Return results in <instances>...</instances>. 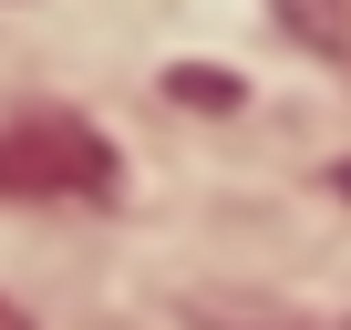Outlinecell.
Returning a JSON list of instances; mask_svg holds the SVG:
<instances>
[{
    "label": "cell",
    "mask_w": 351,
    "mask_h": 330,
    "mask_svg": "<svg viewBox=\"0 0 351 330\" xmlns=\"http://www.w3.org/2000/svg\"><path fill=\"white\" fill-rule=\"evenodd\" d=\"M114 144L83 114H21L0 124V196H114Z\"/></svg>",
    "instance_id": "cell-1"
},
{
    "label": "cell",
    "mask_w": 351,
    "mask_h": 330,
    "mask_svg": "<svg viewBox=\"0 0 351 330\" xmlns=\"http://www.w3.org/2000/svg\"><path fill=\"white\" fill-rule=\"evenodd\" d=\"M0 330H32V320H21V309H11V299H0Z\"/></svg>",
    "instance_id": "cell-2"
},
{
    "label": "cell",
    "mask_w": 351,
    "mask_h": 330,
    "mask_svg": "<svg viewBox=\"0 0 351 330\" xmlns=\"http://www.w3.org/2000/svg\"><path fill=\"white\" fill-rule=\"evenodd\" d=\"M330 186H341V196H351V155H341V165H330Z\"/></svg>",
    "instance_id": "cell-3"
}]
</instances>
